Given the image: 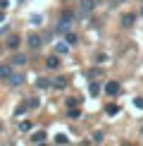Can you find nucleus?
<instances>
[{"label":"nucleus","instance_id":"nucleus-2","mask_svg":"<svg viewBox=\"0 0 143 146\" xmlns=\"http://www.w3.org/2000/svg\"><path fill=\"white\" fill-rule=\"evenodd\" d=\"M26 43H29V48H41V43H43V38H41L38 34H29V38H26Z\"/></svg>","mask_w":143,"mask_h":146},{"label":"nucleus","instance_id":"nucleus-23","mask_svg":"<svg viewBox=\"0 0 143 146\" xmlns=\"http://www.w3.org/2000/svg\"><path fill=\"white\" fill-rule=\"evenodd\" d=\"M38 103H41L38 98H31V101H29V108H38Z\"/></svg>","mask_w":143,"mask_h":146},{"label":"nucleus","instance_id":"nucleus-11","mask_svg":"<svg viewBox=\"0 0 143 146\" xmlns=\"http://www.w3.org/2000/svg\"><path fill=\"white\" fill-rule=\"evenodd\" d=\"M67 77H57V79H52V86H55V89H64V86H67Z\"/></svg>","mask_w":143,"mask_h":146},{"label":"nucleus","instance_id":"nucleus-5","mask_svg":"<svg viewBox=\"0 0 143 146\" xmlns=\"http://www.w3.org/2000/svg\"><path fill=\"white\" fill-rule=\"evenodd\" d=\"M69 27H72V19H60V24H57L55 31H57V34H67Z\"/></svg>","mask_w":143,"mask_h":146},{"label":"nucleus","instance_id":"nucleus-3","mask_svg":"<svg viewBox=\"0 0 143 146\" xmlns=\"http://www.w3.org/2000/svg\"><path fill=\"white\" fill-rule=\"evenodd\" d=\"M119 89H122V86H119V82H107V84H105V94H107V96H117Z\"/></svg>","mask_w":143,"mask_h":146},{"label":"nucleus","instance_id":"nucleus-6","mask_svg":"<svg viewBox=\"0 0 143 146\" xmlns=\"http://www.w3.org/2000/svg\"><path fill=\"white\" fill-rule=\"evenodd\" d=\"M45 139H48V134H45L43 129H38V132H33V134H31V141L33 144H43Z\"/></svg>","mask_w":143,"mask_h":146},{"label":"nucleus","instance_id":"nucleus-27","mask_svg":"<svg viewBox=\"0 0 143 146\" xmlns=\"http://www.w3.org/2000/svg\"><path fill=\"white\" fill-rule=\"evenodd\" d=\"M141 12H143V10H141Z\"/></svg>","mask_w":143,"mask_h":146},{"label":"nucleus","instance_id":"nucleus-18","mask_svg":"<svg viewBox=\"0 0 143 146\" xmlns=\"http://www.w3.org/2000/svg\"><path fill=\"white\" fill-rule=\"evenodd\" d=\"M55 50L62 55V53H67V50H69V43H57V46H55Z\"/></svg>","mask_w":143,"mask_h":146},{"label":"nucleus","instance_id":"nucleus-8","mask_svg":"<svg viewBox=\"0 0 143 146\" xmlns=\"http://www.w3.org/2000/svg\"><path fill=\"white\" fill-rule=\"evenodd\" d=\"M45 67H48V70H57V67H60V58H57V55H50V58L45 60Z\"/></svg>","mask_w":143,"mask_h":146},{"label":"nucleus","instance_id":"nucleus-21","mask_svg":"<svg viewBox=\"0 0 143 146\" xmlns=\"http://www.w3.org/2000/svg\"><path fill=\"white\" fill-rule=\"evenodd\" d=\"M103 137H105L103 132H95V134H93V141H95V144H100V141H103Z\"/></svg>","mask_w":143,"mask_h":146},{"label":"nucleus","instance_id":"nucleus-15","mask_svg":"<svg viewBox=\"0 0 143 146\" xmlns=\"http://www.w3.org/2000/svg\"><path fill=\"white\" fill-rule=\"evenodd\" d=\"M12 65H19V67H22V65H26V58H24V55H14V58H12Z\"/></svg>","mask_w":143,"mask_h":146},{"label":"nucleus","instance_id":"nucleus-17","mask_svg":"<svg viewBox=\"0 0 143 146\" xmlns=\"http://www.w3.org/2000/svg\"><path fill=\"white\" fill-rule=\"evenodd\" d=\"M88 91H91V96H98V94H100V84H98V82H93L91 86H88Z\"/></svg>","mask_w":143,"mask_h":146},{"label":"nucleus","instance_id":"nucleus-7","mask_svg":"<svg viewBox=\"0 0 143 146\" xmlns=\"http://www.w3.org/2000/svg\"><path fill=\"white\" fill-rule=\"evenodd\" d=\"M19 46H22V38H19V36H10V38H7V48H10V50H17Z\"/></svg>","mask_w":143,"mask_h":146},{"label":"nucleus","instance_id":"nucleus-4","mask_svg":"<svg viewBox=\"0 0 143 146\" xmlns=\"http://www.w3.org/2000/svg\"><path fill=\"white\" fill-rule=\"evenodd\" d=\"M7 84H10V86H22V84H24V74H17V72H12L10 79H7Z\"/></svg>","mask_w":143,"mask_h":146},{"label":"nucleus","instance_id":"nucleus-22","mask_svg":"<svg viewBox=\"0 0 143 146\" xmlns=\"http://www.w3.org/2000/svg\"><path fill=\"white\" fill-rule=\"evenodd\" d=\"M19 129H22V132H29V129H31V122H29V120H26V122H22Z\"/></svg>","mask_w":143,"mask_h":146},{"label":"nucleus","instance_id":"nucleus-16","mask_svg":"<svg viewBox=\"0 0 143 146\" xmlns=\"http://www.w3.org/2000/svg\"><path fill=\"white\" fill-rule=\"evenodd\" d=\"M105 113H107V115H117V113H119V106H115V103H110V106L105 108Z\"/></svg>","mask_w":143,"mask_h":146},{"label":"nucleus","instance_id":"nucleus-9","mask_svg":"<svg viewBox=\"0 0 143 146\" xmlns=\"http://www.w3.org/2000/svg\"><path fill=\"white\" fill-rule=\"evenodd\" d=\"M12 74V62L10 65H0V79H10Z\"/></svg>","mask_w":143,"mask_h":146},{"label":"nucleus","instance_id":"nucleus-13","mask_svg":"<svg viewBox=\"0 0 143 146\" xmlns=\"http://www.w3.org/2000/svg\"><path fill=\"white\" fill-rule=\"evenodd\" d=\"M134 22H136V15H124L122 17V27H131Z\"/></svg>","mask_w":143,"mask_h":146},{"label":"nucleus","instance_id":"nucleus-20","mask_svg":"<svg viewBox=\"0 0 143 146\" xmlns=\"http://www.w3.org/2000/svg\"><path fill=\"white\" fill-rule=\"evenodd\" d=\"M55 144H69L67 134H55Z\"/></svg>","mask_w":143,"mask_h":146},{"label":"nucleus","instance_id":"nucleus-14","mask_svg":"<svg viewBox=\"0 0 143 146\" xmlns=\"http://www.w3.org/2000/svg\"><path fill=\"white\" fill-rule=\"evenodd\" d=\"M67 117H72V120H79V117H81V110H79V108H69Z\"/></svg>","mask_w":143,"mask_h":146},{"label":"nucleus","instance_id":"nucleus-12","mask_svg":"<svg viewBox=\"0 0 143 146\" xmlns=\"http://www.w3.org/2000/svg\"><path fill=\"white\" fill-rule=\"evenodd\" d=\"M64 43H69V46H76V43H79V38H76V34L67 31V34H64Z\"/></svg>","mask_w":143,"mask_h":146},{"label":"nucleus","instance_id":"nucleus-19","mask_svg":"<svg viewBox=\"0 0 143 146\" xmlns=\"http://www.w3.org/2000/svg\"><path fill=\"white\" fill-rule=\"evenodd\" d=\"M79 101H81V98H76V96L67 98V108H76V106H79Z\"/></svg>","mask_w":143,"mask_h":146},{"label":"nucleus","instance_id":"nucleus-26","mask_svg":"<svg viewBox=\"0 0 143 146\" xmlns=\"http://www.w3.org/2000/svg\"><path fill=\"white\" fill-rule=\"evenodd\" d=\"M141 132H143V125H141Z\"/></svg>","mask_w":143,"mask_h":146},{"label":"nucleus","instance_id":"nucleus-25","mask_svg":"<svg viewBox=\"0 0 143 146\" xmlns=\"http://www.w3.org/2000/svg\"><path fill=\"white\" fill-rule=\"evenodd\" d=\"M0 22H3V10H0Z\"/></svg>","mask_w":143,"mask_h":146},{"label":"nucleus","instance_id":"nucleus-24","mask_svg":"<svg viewBox=\"0 0 143 146\" xmlns=\"http://www.w3.org/2000/svg\"><path fill=\"white\" fill-rule=\"evenodd\" d=\"M134 106H136V108H141V110H143V98H134Z\"/></svg>","mask_w":143,"mask_h":146},{"label":"nucleus","instance_id":"nucleus-1","mask_svg":"<svg viewBox=\"0 0 143 146\" xmlns=\"http://www.w3.org/2000/svg\"><path fill=\"white\" fill-rule=\"evenodd\" d=\"M93 7H95V0H81L76 15H79V17H88V15L93 12Z\"/></svg>","mask_w":143,"mask_h":146},{"label":"nucleus","instance_id":"nucleus-10","mask_svg":"<svg viewBox=\"0 0 143 146\" xmlns=\"http://www.w3.org/2000/svg\"><path fill=\"white\" fill-rule=\"evenodd\" d=\"M52 86V82H50V79H43V77H41V79H36V89H50Z\"/></svg>","mask_w":143,"mask_h":146}]
</instances>
